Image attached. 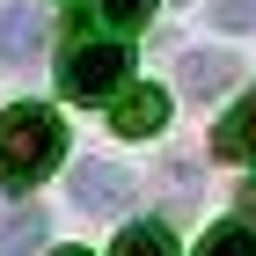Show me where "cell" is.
<instances>
[{"instance_id":"obj_3","label":"cell","mask_w":256,"mask_h":256,"mask_svg":"<svg viewBox=\"0 0 256 256\" xmlns=\"http://www.w3.org/2000/svg\"><path fill=\"white\" fill-rule=\"evenodd\" d=\"M139 198L132 168H118V161H74V205L80 212H124Z\"/></svg>"},{"instance_id":"obj_1","label":"cell","mask_w":256,"mask_h":256,"mask_svg":"<svg viewBox=\"0 0 256 256\" xmlns=\"http://www.w3.org/2000/svg\"><path fill=\"white\" fill-rule=\"evenodd\" d=\"M66 154V124L44 110V102H15V110H0V183L8 190H30L59 168Z\"/></svg>"},{"instance_id":"obj_6","label":"cell","mask_w":256,"mask_h":256,"mask_svg":"<svg viewBox=\"0 0 256 256\" xmlns=\"http://www.w3.org/2000/svg\"><path fill=\"white\" fill-rule=\"evenodd\" d=\"M161 118H168V96H161V88H124V96L110 102L118 139H146V132H161Z\"/></svg>"},{"instance_id":"obj_9","label":"cell","mask_w":256,"mask_h":256,"mask_svg":"<svg viewBox=\"0 0 256 256\" xmlns=\"http://www.w3.org/2000/svg\"><path fill=\"white\" fill-rule=\"evenodd\" d=\"M110 256H176V234L161 227V220H139V227H124L118 234V249Z\"/></svg>"},{"instance_id":"obj_2","label":"cell","mask_w":256,"mask_h":256,"mask_svg":"<svg viewBox=\"0 0 256 256\" xmlns=\"http://www.w3.org/2000/svg\"><path fill=\"white\" fill-rule=\"evenodd\" d=\"M132 80V44L124 37H74L59 59V88L74 102H118Z\"/></svg>"},{"instance_id":"obj_14","label":"cell","mask_w":256,"mask_h":256,"mask_svg":"<svg viewBox=\"0 0 256 256\" xmlns=\"http://www.w3.org/2000/svg\"><path fill=\"white\" fill-rule=\"evenodd\" d=\"M176 8H183V0H176Z\"/></svg>"},{"instance_id":"obj_8","label":"cell","mask_w":256,"mask_h":256,"mask_svg":"<svg viewBox=\"0 0 256 256\" xmlns=\"http://www.w3.org/2000/svg\"><path fill=\"white\" fill-rule=\"evenodd\" d=\"M37 249H44V212L37 205H15L0 220V256H37Z\"/></svg>"},{"instance_id":"obj_5","label":"cell","mask_w":256,"mask_h":256,"mask_svg":"<svg viewBox=\"0 0 256 256\" xmlns=\"http://www.w3.org/2000/svg\"><path fill=\"white\" fill-rule=\"evenodd\" d=\"M176 80H183V96H220L227 80H242L234 52H176Z\"/></svg>"},{"instance_id":"obj_7","label":"cell","mask_w":256,"mask_h":256,"mask_svg":"<svg viewBox=\"0 0 256 256\" xmlns=\"http://www.w3.org/2000/svg\"><path fill=\"white\" fill-rule=\"evenodd\" d=\"M212 154L220 161H256V96H242L212 132Z\"/></svg>"},{"instance_id":"obj_13","label":"cell","mask_w":256,"mask_h":256,"mask_svg":"<svg viewBox=\"0 0 256 256\" xmlns=\"http://www.w3.org/2000/svg\"><path fill=\"white\" fill-rule=\"evenodd\" d=\"M52 256H88V249H52Z\"/></svg>"},{"instance_id":"obj_4","label":"cell","mask_w":256,"mask_h":256,"mask_svg":"<svg viewBox=\"0 0 256 256\" xmlns=\"http://www.w3.org/2000/svg\"><path fill=\"white\" fill-rule=\"evenodd\" d=\"M44 8L37 0H0V66H30L44 52Z\"/></svg>"},{"instance_id":"obj_11","label":"cell","mask_w":256,"mask_h":256,"mask_svg":"<svg viewBox=\"0 0 256 256\" xmlns=\"http://www.w3.org/2000/svg\"><path fill=\"white\" fill-rule=\"evenodd\" d=\"M212 30H227V37L256 30V0H212Z\"/></svg>"},{"instance_id":"obj_12","label":"cell","mask_w":256,"mask_h":256,"mask_svg":"<svg viewBox=\"0 0 256 256\" xmlns=\"http://www.w3.org/2000/svg\"><path fill=\"white\" fill-rule=\"evenodd\" d=\"M102 15L118 22V37H124V30H139V22L154 15V0H102Z\"/></svg>"},{"instance_id":"obj_10","label":"cell","mask_w":256,"mask_h":256,"mask_svg":"<svg viewBox=\"0 0 256 256\" xmlns=\"http://www.w3.org/2000/svg\"><path fill=\"white\" fill-rule=\"evenodd\" d=\"M198 256H256V220H220Z\"/></svg>"}]
</instances>
